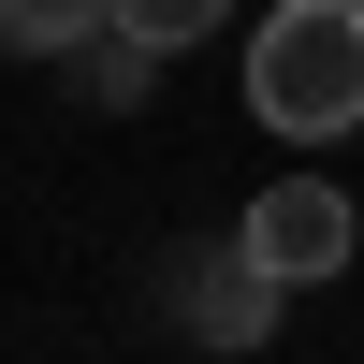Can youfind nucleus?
I'll return each mask as SVG.
<instances>
[{
  "label": "nucleus",
  "mask_w": 364,
  "mask_h": 364,
  "mask_svg": "<svg viewBox=\"0 0 364 364\" xmlns=\"http://www.w3.org/2000/svg\"><path fill=\"white\" fill-rule=\"evenodd\" d=\"M248 117L291 146L364 132V0H277L248 29Z\"/></svg>",
  "instance_id": "f257e3e1"
},
{
  "label": "nucleus",
  "mask_w": 364,
  "mask_h": 364,
  "mask_svg": "<svg viewBox=\"0 0 364 364\" xmlns=\"http://www.w3.org/2000/svg\"><path fill=\"white\" fill-rule=\"evenodd\" d=\"M350 233H364V219L321 190V175H291V190H262V204H248V262H262L277 291H291V277H336V262H350Z\"/></svg>",
  "instance_id": "f03ea898"
},
{
  "label": "nucleus",
  "mask_w": 364,
  "mask_h": 364,
  "mask_svg": "<svg viewBox=\"0 0 364 364\" xmlns=\"http://www.w3.org/2000/svg\"><path fill=\"white\" fill-rule=\"evenodd\" d=\"M262 291H277V277H262V262L233 248L219 277H190V321H204V336H219V350H248V321H262Z\"/></svg>",
  "instance_id": "7ed1b4c3"
}]
</instances>
